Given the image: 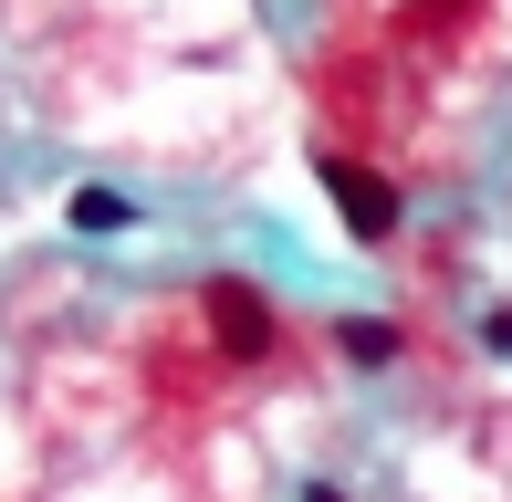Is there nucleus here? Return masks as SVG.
Segmentation results:
<instances>
[{"label": "nucleus", "instance_id": "1", "mask_svg": "<svg viewBox=\"0 0 512 502\" xmlns=\"http://www.w3.org/2000/svg\"><path fill=\"white\" fill-rule=\"evenodd\" d=\"M314 178H324V199H335V210H345V231H356V241H398L408 199L387 189V168H366V157L324 147V157H314Z\"/></svg>", "mask_w": 512, "mask_h": 502}, {"label": "nucleus", "instance_id": "2", "mask_svg": "<svg viewBox=\"0 0 512 502\" xmlns=\"http://www.w3.org/2000/svg\"><path fill=\"white\" fill-rule=\"evenodd\" d=\"M199 325H209V346H220L230 367H251V356H272V335H283V314H272L262 293L241 283V272H220V283L199 293Z\"/></svg>", "mask_w": 512, "mask_h": 502}, {"label": "nucleus", "instance_id": "3", "mask_svg": "<svg viewBox=\"0 0 512 502\" xmlns=\"http://www.w3.org/2000/svg\"><path fill=\"white\" fill-rule=\"evenodd\" d=\"M335 346H345V367H398V325L387 314H345Z\"/></svg>", "mask_w": 512, "mask_h": 502}, {"label": "nucleus", "instance_id": "4", "mask_svg": "<svg viewBox=\"0 0 512 502\" xmlns=\"http://www.w3.org/2000/svg\"><path fill=\"white\" fill-rule=\"evenodd\" d=\"M74 231H126V199L115 189H74Z\"/></svg>", "mask_w": 512, "mask_h": 502}, {"label": "nucleus", "instance_id": "5", "mask_svg": "<svg viewBox=\"0 0 512 502\" xmlns=\"http://www.w3.org/2000/svg\"><path fill=\"white\" fill-rule=\"evenodd\" d=\"M481 346H492V356H512V304H492V314H481Z\"/></svg>", "mask_w": 512, "mask_h": 502}, {"label": "nucleus", "instance_id": "6", "mask_svg": "<svg viewBox=\"0 0 512 502\" xmlns=\"http://www.w3.org/2000/svg\"><path fill=\"white\" fill-rule=\"evenodd\" d=\"M304 502H345V492H335V482H314V492H304Z\"/></svg>", "mask_w": 512, "mask_h": 502}]
</instances>
